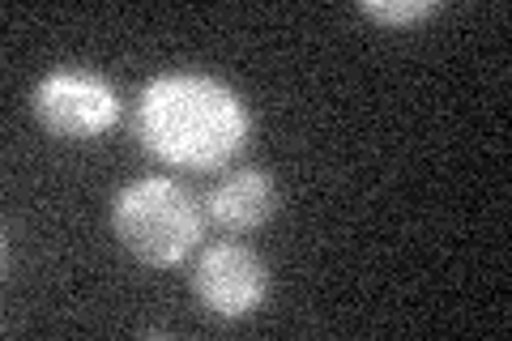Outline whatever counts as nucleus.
Listing matches in <instances>:
<instances>
[{
  "mask_svg": "<svg viewBox=\"0 0 512 341\" xmlns=\"http://www.w3.org/2000/svg\"><path fill=\"white\" fill-rule=\"evenodd\" d=\"M111 226L128 252L146 265H180L184 256L197 248L201 239V214L192 197L171 180H137L128 184L116 209H111Z\"/></svg>",
  "mask_w": 512,
  "mask_h": 341,
  "instance_id": "obj_1",
  "label": "nucleus"
},
{
  "mask_svg": "<svg viewBox=\"0 0 512 341\" xmlns=\"http://www.w3.org/2000/svg\"><path fill=\"white\" fill-rule=\"evenodd\" d=\"M363 18H372L380 26H414V22H427V18H436L440 5L436 0H363L359 5Z\"/></svg>",
  "mask_w": 512,
  "mask_h": 341,
  "instance_id": "obj_6",
  "label": "nucleus"
},
{
  "mask_svg": "<svg viewBox=\"0 0 512 341\" xmlns=\"http://www.w3.org/2000/svg\"><path fill=\"white\" fill-rule=\"evenodd\" d=\"M205 214H210L214 226L222 231H256L269 214H274V184H269L265 171H235L227 175L222 184L210 188V197H205Z\"/></svg>",
  "mask_w": 512,
  "mask_h": 341,
  "instance_id": "obj_5",
  "label": "nucleus"
},
{
  "mask_svg": "<svg viewBox=\"0 0 512 341\" xmlns=\"http://www.w3.org/2000/svg\"><path fill=\"white\" fill-rule=\"evenodd\" d=\"M269 273L265 261L239 243H218V248L201 252L197 269H192V295L205 312L222 320H239L265 303Z\"/></svg>",
  "mask_w": 512,
  "mask_h": 341,
  "instance_id": "obj_3",
  "label": "nucleus"
},
{
  "mask_svg": "<svg viewBox=\"0 0 512 341\" xmlns=\"http://www.w3.org/2000/svg\"><path fill=\"white\" fill-rule=\"evenodd\" d=\"M214 99H218L214 86H188V94L158 90V103L150 99V107H146L150 133H158V141H163V145L167 141H180L184 145V133H201L205 150H210V154H227L231 141L214 137L218 133V111L205 107V103H214ZM175 158H180V150H175Z\"/></svg>",
  "mask_w": 512,
  "mask_h": 341,
  "instance_id": "obj_4",
  "label": "nucleus"
},
{
  "mask_svg": "<svg viewBox=\"0 0 512 341\" xmlns=\"http://www.w3.org/2000/svg\"><path fill=\"white\" fill-rule=\"evenodd\" d=\"M35 116L52 137L64 141H90L103 137L120 120V99L103 77L60 69L39 81L35 90Z\"/></svg>",
  "mask_w": 512,
  "mask_h": 341,
  "instance_id": "obj_2",
  "label": "nucleus"
}]
</instances>
